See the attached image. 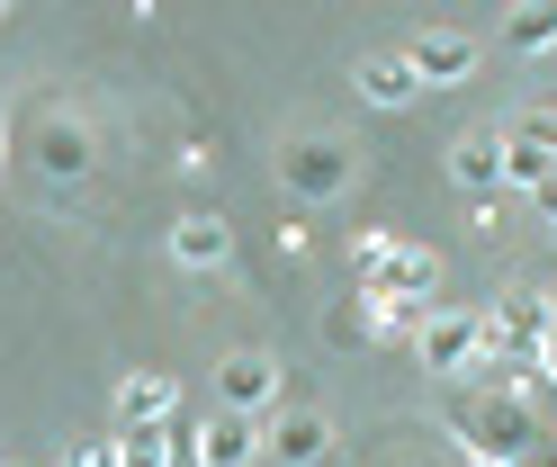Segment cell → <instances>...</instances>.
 I'll list each match as a JSON object with an SVG mask.
<instances>
[{
    "label": "cell",
    "mask_w": 557,
    "mask_h": 467,
    "mask_svg": "<svg viewBox=\"0 0 557 467\" xmlns=\"http://www.w3.org/2000/svg\"><path fill=\"white\" fill-rule=\"evenodd\" d=\"M351 270H360V297H413V306H432L441 251H423V243H387V234H360Z\"/></svg>",
    "instance_id": "1"
},
{
    "label": "cell",
    "mask_w": 557,
    "mask_h": 467,
    "mask_svg": "<svg viewBox=\"0 0 557 467\" xmlns=\"http://www.w3.org/2000/svg\"><path fill=\"white\" fill-rule=\"evenodd\" d=\"M278 180H288V198L333 207V198L360 180V153H351L342 135H288V144H278Z\"/></svg>",
    "instance_id": "2"
},
{
    "label": "cell",
    "mask_w": 557,
    "mask_h": 467,
    "mask_svg": "<svg viewBox=\"0 0 557 467\" xmlns=\"http://www.w3.org/2000/svg\"><path fill=\"white\" fill-rule=\"evenodd\" d=\"M216 414H243V422H270L278 414V351H225L216 359Z\"/></svg>",
    "instance_id": "3"
},
{
    "label": "cell",
    "mask_w": 557,
    "mask_h": 467,
    "mask_svg": "<svg viewBox=\"0 0 557 467\" xmlns=\"http://www.w3.org/2000/svg\"><path fill=\"white\" fill-rule=\"evenodd\" d=\"M413 351H423V369H441V378H468L476 359H485V315L432 306V315H423V333H413Z\"/></svg>",
    "instance_id": "4"
},
{
    "label": "cell",
    "mask_w": 557,
    "mask_h": 467,
    "mask_svg": "<svg viewBox=\"0 0 557 467\" xmlns=\"http://www.w3.org/2000/svg\"><path fill=\"white\" fill-rule=\"evenodd\" d=\"M396 54L413 72V90H449V82L476 72V36L468 27H413V46H396Z\"/></svg>",
    "instance_id": "5"
},
{
    "label": "cell",
    "mask_w": 557,
    "mask_h": 467,
    "mask_svg": "<svg viewBox=\"0 0 557 467\" xmlns=\"http://www.w3.org/2000/svg\"><path fill=\"white\" fill-rule=\"evenodd\" d=\"M261 458H270V467H324V458H333V414H315V405L270 414V422H261Z\"/></svg>",
    "instance_id": "6"
},
{
    "label": "cell",
    "mask_w": 557,
    "mask_h": 467,
    "mask_svg": "<svg viewBox=\"0 0 557 467\" xmlns=\"http://www.w3.org/2000/svg\"><path fill=\"white\" fill-rule=\"evenodd\" d=\"M37 171L46 180H82L90 171V118L82 108H37Z\"/></svg>",
    "instance_id": "7"
},
{
    "label": "cell",
    "mask_w": 557,
    "mask_h": 467,
    "mask_svg": "<svg viewBox=\"0 0 557 467\" xmlns=\"http://www.w3.org/2000/svg\"><path fill=\"white\" fill-rule=\"evenodd\" d=\"M171 261H181V270H225L234 261V225L216 207H189L181 225H171Z\"/></svg>",
    "instance_id": "8"
},
{
    "label": "cell",
    "mask_w": 557,
    "mask_h": 467,
    "mask_svg": "<svg viewBox=\"0 0 557 467\" xmlns=\"http://www.w3.org/2000/svg\"><path fill=\"white\" fill-rule=\"evenodd\" d=\"M449 180H459L468 198H495V189H504V144H495V126L449 135Z\"/></svg>",
    "instance_id": "9"
},
{
    "label": "cell",
    "mask_w": 557,
    "mask_h": 467,
    "mask_svg": "<svg viewBox=\"0 0 557 467\" xmlns=\"http://www.w3.org/2000/svg\"><path fill=\"white\" fill-rule=\"evenodd\" d=\"M189 441H198V467H252L261 458V422L207 414V422H189Z\"/></svg>",
    "instance_id": "10"
},
{
    "label": "cell",
    "mask_w": 557,
    "mask_h": 467,
    "mask_svg": "<svg viewBox=\"0 0 557 467\" xmlns=\"http://www.w3.org/2000/svg\"><path fill=\"white\" fill-rule=\"evenodd\" d=\"M504 144V189H531V198H557V153L540 135H521V126H495Z\"/></svg>",
    "instance_id": "11"
},
{
    "label": "cell",
    "mask_w": 557,
    "mask_h": 467,
    "mask_svg": "<svg viewBox=\"0 0 557 467\" xmlns=\"http://www.w3.org/2000/svg\"><path fill=\"white\" fill-rule=\"evenodd\" d=\"M171 414H181V386L162 369H126L117 378V431H145V422H171Z\"/></svg>",
    "instance_id": "12"
},
{
    "label": "cell",
    "mask_w": 557,
    "mask_h": 467,
    "mask_svg": "<svg viewBox=\"0 0 557 467\" xmlns=\"http://www.w3.org/2000/svg\"><path fill=\"white\" fill-rule=\"evenodd\" d=\"M351 90H360L369 108H413V99H423V90H413V72H405V54H360Z\"/></svg>",
    "instance_id": "13"
},
{
    "label": "cell",
    "mask_w": 557,
    "mask_h": 467,
    "mask_svg": "<svg viewBox=\"0 0 557 467\" xmlns=\"http://www.w3.org/2000/svg\"><path fill=\"white\" fill-rule=\"evenodd\" d=\"M360 315H369V342H413L432 306H413V297H360Z\"/></svg>",
    "instance_id": "14"
},
{
    "label": "cell",
    "mask_w": 557,
    "mask_h": 467,
    "mask_svg": "<svg viewBox=\"0 0 557 467\" xmlns=\"http://www.w3.org/2000/svg\"><path fill=\"white\" fill-rule=\"evenodd\" d=\"M171 431H181V414H171V422H145V431H117V467H162V458H171Z\"/></svg>",
    "instance_id": "15"
},
{
    "label": "cell",
    "mask_w": 557,
    "mask_h": 467,
    "mask_svg": "<svg viewBox=\"0 0 557 467\" xmlns=\"http://www.w3.org/2000/svg\"><path fill=\"white\" fill-rule=\"evenodd\" d=\"M504 36H512L521 54H548V46H557V10H540V0H531V10H512V27H504Z\"/></svg>",
    "instance_id": "16"
},
{
    "label": "cell",
    "mask_w": 557,
    "mask_h": 467,
    "mask_svg": "<svg viewBox=\"0 0 557 467\" xmlns=\"http://www.w3.org/2000/svg\"><path fill=\"white\" fill-rule=\"evenodd\" d=\"M512 126H521V135H540V144H557V108H548V99H531Z\"/></svg>",
    "instance_id": "17"
},
{
    "label": "cell",
    "mask_w": 557,
    "mask_h": 467,
    "mask_svg": "<svg viewBox=\"0 0 557 467\" xmlns=\"http://www.w3.org/2000/svg\"><path fill=\"white\" fill-rule=\"evenodd\" d=\"M333 342H369V315H360V297H351V306H333Z\"/></svg>",
    "instance_id": "18"
},
{
    "label": "cell",
    "mask_w": 557,
    "mask_h": 467,
    "mask_svg": "<svg viewBox=\"0 0 557 467\" xmlns=\"http://www.w3.org/2000/svg\"><path fill=\"white\" fill-rule=\"evenodd\" d=\"M162 467H198V441H189V422L171 431V458H162Z\"/></svg>",
    "instance_id": "19"
},
{
    "label": "cell",
    "mask_w": 557,
    "mask_h": 467,
    "mask_svg": "<svg viewBox=\"0 0 557 467\" xmlns=\"http://www.w3.org/2000/svg\"><path fill=\"white\" fill-rule=\"evenodd\" d=\"M10 467H27V458H10Z\"/></svg>",
    "instance_id": "20"
}]
</instances>
